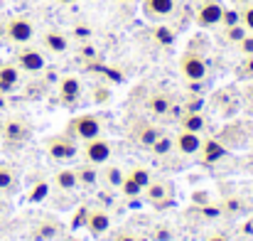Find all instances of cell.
<instances>
[{
	"mask_svg": "<svg viewBox=\"0 0 253 241\" xmlns=\"http://www.w3.org/2000/svg\"><path fill=\"white\" fill-rule=\"evenodd\" d=\"M69 138H74L77 143H86L91 138H98L103 133V121L101 116L96 113H82V116H74L69 123H67V131H64Z\"/></svg>",
	"mask_w": 253,
	"mask_h": 241,
	"instance_id": "6da1fadb",
	"label": "cell"
},
{
	"mask_svg": "<svg viewBox=\"0 0 253 241\" xmlns=\"http://www.w3.org/2000/svg\"><path fill=\"white\" fill-rule=\"evenodd\" d=\"M2 131H0V138L10 145V148H20L25 145L30 138H32V126L27 118L22 116H7L5 121H0Z\"/></svg>",
	"mask_w": 253,
	"mask_h": 241,
	"instance_id": "7a4b0ae2",
	"label": "cell"
},
{
	"mask_svg": "<svg viewBox=\"0 0 253 241\" xmlns=\"http://www.w3.org/2000/svg\"><path fill=\"white\" fill-rule=\"evenodd\" d=\"M5 40L15 47L30 45L35 40V22L25 15H12L5 22Z\"/></svg>",
	"mask_w": 253,
	"mask_h": 241,
	"instance_id": "3957f363",
	"label": "cell"
},
{
	"mask_svg": "<svg viewBox=\"0 0 253 241\" xmlns=\"http://www.w3.org/2000/svg\"><path fill=\"white\" fill-rule=\"evenodd\" d=\"M44 150H47L49 160L72 162L79 155V143L74 138H69L67 133H59V136H52V138L44 141Z\"/></svg>",
	"mask_w": 253,
	"mask_h": 241,
	"instance_id": "277c9868",
	"label": "cell"
},
{
	"mask_svg": "<svg viewBox=\"0 0 253 241\" xmlns=\"http://www.w3.org/2000/svg\"><path fill=\"white\" fill-rule=\"evenodd\" d=\"M179 74L189 84H202L209 77V64H207V59L199 52L189 49V52H184L179 57Z\"/></svg>",
	"mask_w": 253,
	"mask_h": 241,
	"instance_id": "5b68a950",
	"label": "cell"
},
{
	"mask_svg": "<svg viewBox=\"0 0 253 241\" xmlns=\"http://www.w3.org/2000/svg\"><path fill=\"white\" fill-rule=\"evenodd\" d=\"M15 64L20 67V72L40 74V72L47 67V54H44V49H40V47H35V45L30 42V45L17 47V52H15Z\"/></svg>",
	"mask_w": 253,
	"mask_h": 241,
	"instance_id": "8992f818",
	"label": "cell"
},
{
	"mask_svg": "<svg viewBox=\"0 0 253 241\" xmlns=\"http://www.w3.org/2000/svg\"><path fill=\"white\" fill-rule=\"evenodd\" d=\"M163 133H165V131H163L160 126H155L153 121H148V118H138V121H133V123L128 126V138H130L135 145L145 148V150H150L153 143H155Z\"/></svg>",
	"mask_w": 253,
	"mask_h": 241,
	"instance_id": "52a82bcc",
	"label": "cell"
},
{
	"mask_svg": "<svg viewBox=\"0 0 253 241\" xmlns=\"http://www.w3.org/2000/svg\"><path fill=\"white\" fill-rule=\"evenodd\" d=\"M79 155H82L86 162H91V165H106V162H111V158H113V143L106 141L103 136L91 138V141L82 143Z\"/></svg>",
	"mask_w": 253,
	"mask_h": 241,
	"instance_id": "ba28073f",
	"label": "cell"
},
{
	"mask_svg": "<svg viewBox=\"0 0 253 241\" xmlns=\"http://www.w3.org/2000/svg\"><path fill=\"white\" fill-rule=\"evenodd\" d=\"M172 106H174V101L169 98L168 91L153 89L145 96V113L155 121H172Z\"/></svg>",
	"mask_w": 253,
	"mask_h": 241,
	"instance_id": "9c48e42d",
	"label": "cell"
},
{
	"mask_svg": "<svg viewBox=\"0 0 253 241\" xmlns=\"http://www.w3.org/2000/svg\"><path fill=\"white\" fill-rule=\"evenodd\" d=\"M113 227V219H111V212L106 207H88L86 209V224L84 229L93 237V239H103Z\"/></svg>",
	"mask_w": 253,
	"mask_h": 241,
	"instance_id": "30bf717a",
	"label": "cell"
},
{
	"mask_svg": "<svg viewBox=\"0 0 253 241\" xmlns=\"http://www.w3.org/2000/svg\"><path fill=\"white\" fill-rule=\"evenodd\" d=\"M172 141H174V153L179 158H187V160H197L202 143H204L202 133H192V131H182V128L172 136Z\"/></svg>",
	"mask_w": 253,
	"mask_h": 241,
	"instance_id": "8fae6325",
	"label": "cell"
},
{
	"mask_svg": "<svg viewBox=\"0 0 253 241\" xmlns=\"http://www.w3.org/2000/svg\"><path fill=\"white\" fill-rule=\"evenodd\" d=\"M172 192H174V190H172L169 180H165V177H153L143 194H145V199H148L153 207L165 209L168 204H172Z\"/></svg>",
	"mask_w": 253,
	"mask_h": 241,
	"instance_id": "7c38bea8",
	"label": "cell"
},
{
	"mask_svg": "<svg viewBox=\"0 0 253 241\" xmlns=\"http://www.w3.org/2000/svg\"><path fill=\"white\" fill-rule=\"evenodd\" d=\"M221 15H224V5L219 0H202L197 5V12H194V22L199 27H216L221 22Z\"/></svg>",
	"mask_w": 253,
	"mask_h": 241,
	"instance_id": "4fadbf2b",
	"label": "cell"
},
{
	"mask_svg": "<svg viewBox=\"0 0 253 241\" xmlns=\"http://www.w3.org/2000/svg\"><path fill=\"white\" fill-rule=\"evenodd\" d=\"M82 94H84V86H82V79L74 77V74H67L57 81V96L62 103L67 106H74L82 101Z\"/></svg>",
	"mask_w": 253,
	"mask_h": 241,
	"instance_id": "5bb4252c",
	"label": "cell"
},
{
	"mask_svg": "<svg viewBox=\"0 0 253 241\" xmlns=\"http://www.w3.org/2000/svg\"><path fill=\"white\" fill-rule=\"evenodd\" d=\"M69 45H72V37L59 27H49L42 32V49L49 54H67Z\"/></svg>",
	"mask_w": 253,
	"mask_h": 241,
	"instance_id": "9a60e30c",
	"label": "cell"
},
{
	"mask_svg": "<svg viewBox=\"0 0 253 241\" xmlns=\"http://www.w3.org/2000/svg\"><path fill=\"white\" fill-rule=\"evenodd\" d=\"M187 217L192 219V222H197V224H214V222H219L221 217H224V212H221V204L219 202H202V204H192L189 209H187Z\"/></svg>",
	"mask_w": 253,
	"mask_h": 241,
	"instance_id": "2e32d148",
	"label": "cell"
},
{
	"mask_svg": "<svg viewBox=\"0 0 253 241\" xmlns=\"http://www.w3.org/2000/svg\"><path fill=\"white\" fill-rule=\"evenodd\" d=\"M229 153H231V150H229L219 138H204L197 160L202 162V165H219V162H224L229 158Z\"/></svg>",
	"mask_w": 253,
	"mask_h": 241,
	"instance_id": "e0dca14e",
	"label": "cell"
},
{
	"mask_svg": "<svg viewBox=\"0 0 253 241\" xmlns=\"http://www.w3.org/2000/svg\"><path fill=\"white\" fill-rule=\"evenodd\" d=\"M74 172H77V182H79V190H98L101 187V170L98 165H91V162H82V165H74Z\"/></svg>",
	"mask_w": 253,
	"mask_h": 241,
	"instance_id": "ac0fdd59",
	"label": "cell"
},
{
	"mask_svg": "<svg viewBox=\"0 0 253 241\" xmlns=\"http://www.w3.org/2000/svg\"><path fill=\"white\" fill-rule=\"evenodd\" d=\"M62 234H64V227L57 219H49V217L40 219L32 227V239L35 241H57Z\"/></svg>",
	"mask_w": 253,
	"mask_h": 241,
	"instance_id": "d6986e66",
	"label": "cell"
},
{
	"mask_svg": "<svg viewBox=\"0 0 253 241\" xmlns=\"http://www.w3.org/2000/svg\"><path fill=\"white\" fill-rule=\"evenodd\" d=\"M177 10V0H143V12L150 20H168L169 15H174Z\"/></svg>",
	"mask_w": 253,
	"mask_h": 241,
	"instance_id": "ffe728a7",
	"label": "cell"
},
{
	"mask_svg": "<svg viewBox=\"0 0 253 241\" xmlns=\"http://www.w3.org/2000/svg\"><path fill=\"white\" fill-rule=\"evenodd\" d=\"M52 187H54L59 194H74V192L79 190L74 167H62V170H57L54 177H52Z\"/></svg>",
	"mask_w": 253,
	"mask_h": 241,
	"instance_id": "44dd1931",
	"label": "cell"
},
{
	"mask_svg": "<svg viewBox=\"0 0 253 241\" xmlns=\"http://www.w3.org/2000/svg\"><path fill=\"white\" fill-rule=\"evenodd\" d=\"M219 204H221V212H224V217H229V219H239V217H244L246 214V199L241 197V194H236V192H224L221 194V199H219Z\"/></svg>",
	"mask_w": 253,
	"mask_h": 241,
	"instance_id": "7402d4cb",
	"label": "cell"
},
{
	"mask_svg": "<svg viewBox=\"0 0 253 241\" xmlns=\"http://www.w3.org/2000/svg\"><path fill=\"white\" fill-rule=\"evenodd\" d=\"M20 84H22V72H20V67H17L15 62L0 64V91H2V94L15 91Z\"/></svg>",
	"mask_w": 253,
	"mask_h": 241,
	"instance_id": "603a6c76",
	"label": "cell"
},
{
	"mask_svg": "<svg viewBox=\"0 0 253 241\" xmlns=\"http://www.w3.org/2000/svg\"><path fill=\"white\" fill-rule=\"evenodd\" d=\"M177 123H179L182 131H192V133H204L207 126H209V121L204 118V113L192 111V108H187V111L177 118Z\"/></svg>",
	"mask_w": 253,
	"mask_h": 241,
	"instance_id": "cb8c5ba5",
	"label": "cell"
},
{
	"mask_svg": "<svg viewBox=\"0 0 253 241\" xmlns=\"http://www.w3.org/2000/svg\"><path fill=\"white\" fill-rule=\"evenodd\" d=\"M123 177H126V170H123L121 165L106 162L103 170H101V187H103V190H118L121 182H123Z\"/></svg>",
	"mask_w": 253,
	"mask_h": 241,
	"instance_id": "d4e9b609",
	"label": "cell"
},
{
	"mask_svg": "<svg viewBox=\"0 0 253 241\" xmlns=\"http://www.w3.org/2000/svg\"><path fill=\"white\" fill-rule=\"evenodd\" d=\"M17 185H20L17 170H15L12 165H7V162H0V194H12V192H17Z\"/></svg>",
	"mask_w": 253,
	"mask_h": 241,
	"instance_id": "484cf974",
	"label": "cell"
},
{
	"mask_svg": "<svg viewBox=\"0 0 253 241\" xmlns=\"http://www.w3.org/2000/svg\"><path fill=\"white\" fill-rule=\"evenodd\" d=\"M172 150H174V141H172V136H169V133H163V136L153 143L150 155H153L155 160H165V158L172 155Z\"/></svg>",
	"mask_w": 253,
	"mask_h": 241,
	"instance_id": "4316f807",
	"label": "cell"
},
{
	"mask_svg": "<svg viewBox=\"0 0 253 241\" xmlns=\"http://www.w3.org/2000/svg\"><path fill=\"white\" fill-rule=\"evenodd\" d=\"M143 192H145V190H143V187H140V185L126 172V177H123V182H121V187H118V194H121L126 202H133V199H138Z\"/></svg>",
	"mask_w": 253,
	"mask_h": 241,
	"instance_id": "83f0119b",
	"label": "cell"
},
{
	"mask_svg": "<svg viewBox=\"0 0 253 241\" xmlns=\"http://www.w3.org/2000/svg\"><path fill=\"white\" fill-rule=\"evenodd\" d=\"M126 172H128V175H130V177L143 187V190H145V187L150 185V180L155 177V175H153V170H150L148 165H133V167H130V170H126Z\"/></svg>",
	"mask_w": 253,
	"mask_h": 241,
	"instance_id": "f1b7e54d",
	"label": "cell"
},
{
	"mask_svg": "<svg viewBox=\"0 0 253 241\" xmlns=\"http://www.w3.org/2000/svg\"><path fill=\"white\" fill-rule=\"evenodd\" d=\"M49 190H52V185H49L47 180H40L37 185H32V187H30V192H27V202L37 204V202L47 199V197H49Z\"/></svg>",
	"mask_w": 253,
	"mask_h": 241,
	"instance_id": "f546056e",
	"label": "cell"
},
{
	"mask_svg": "<svg viewBox=\"0 0 253 241\" xmlns=\"http://www.w3.org/2000/svg\"><path fill=\"white\" fill-rule=\"evenodd\" d=\"M246 35H249V30H246L241 22H239V25H231V27H224V42H229V45H234V47H236Z\"/></svg>",
	"mask_w": 253,
	"mask_h": 241,
	"instance_id": "4dcf8cb0",
	"label": "cell"
},
{
	"mask_svg": "<svg viewBox=\"0 0 253 241\" xmlns=\"http://www.w3.org/2000/svg\"><path fill=\"white\" fill-rule=\"evenodd\" d=\"M150 239L153 241H172L174 239V229H172V224H168V222L155 224V227L150 229Z\"/></svg>",
	"mask_w": 253,
	"mask_h": 241,
	"instance_id": "1f68e13d",
	"label": "cell"
},
{
	"mask_svg": "<svg viewBox=\"0 0 253 241\" xmlns=\"http://www.w3.org/2000/svg\"><path fill=\"white\" fill-rule=\"evenodd\" d=\"M153 35H155V40H158L160 45H172V42H174V37H177V35H174V30H172V27H165V25L155 27V32H153Z\"/></svg>",
	"mask_w": 253,
	"mask_h": 241,
	"instance_id": "d6a6232c",
	"label": "cell"
},
{
	"mask_svg": "<svg viewBox=\"0 0 253 241\" xmlns=\"http://www.w3.org/2000/svg\"><path fill=\"white\" fill-rule=\"evenodd\" d=\"M239 15H241V25H244L249 32H253V0L239 7Z\"/></svg>",
	"mask_w": 253,
	"mask_h": 241,
	"instance_id": "836d02e7",
	"label": "cell"
},
{
	"mask_svg": "<svg viewBox=\"0 0 253 241\" xmlns=\"http://www.w3.org/2000/svg\"><path fill=\"white\" fill-rule=\"evenodd\" d=\"M241 22V15H239V7H224V15H221V22L219 25H224V27H231V25H239Z\"/></svg>",
	"mask_w": 253,
	"mask_h": 241,
	"instance_id": "e575fe53",
	"label": "cell"
},
{
	"mask_svg": "<svg viewBox=\"0 0 253 241\" xmlns=\"http://www.w3.org/2000/svg\"><path fill=\"white\" fill-rule=\"evenodd\" d=\"M239 77L241 79H253V54L244 57V62L239 64Z\"/></svg>",
	"mask_w": 253,
	"mask_h": 241,
	"instance_id": "d590c367",
	"label": "cell"
},
{
	"mask_svg": "<svg viewBox=\"0 0 253 241\" xmlns=\"http://www.w3.org/2000/svg\"><path fill=\"white\" fill-rule=\"evenodd\" d=\"M236 49H239L244 57H251V54H253V32H249V35H246V37H244V40L236 45Z\"/></svg>",
	"mask_w": 253,
	"mask_h": 241,
	"instance_id": "8d00e7d4",
	"label": "cell"
},
{
	"mask_svg": "<svg viewBox=\"0 0 253 241\" xmlns=\"http://www.w3.org/2000/svg\"><path fill=\"white\" fill-rule=\"evenodd\" d=\"M108 96H111L108 86H93V89H91V98H93L96 103H103V101H108Z\"/></svg>",
	"mask_w": 253,
	"mask_h": 241,
	"instance_id": "74e56055",
	"label": "cell"
},
{
	"mask_svg": "<svg viewBox=\"0 0 253 241\" xmlns=\"http://www.w3.org/2000/svg\"><path fill=\"white\" fill-rule=\"evenodd\" d=\"M111 241H140V239H138V234H133V232H128V229H118Z\"/></svg>",
	"mask_w": 253,
	"mask_h": 241,
	"instance_id": "f35d334b",
	"label": "cell"
},
{
	"mask_svg": "<svg viewBox=\"0 0 253 241\" xmlns=\"http://www.w3.org/2000/svg\"><path fill=\"white\" fill-rule=\"evenodd\" d=\"M204 241H231L224 232H211V234H207V239Z\"/></svg>",
	"mask_w": 253,
	"mask_h": 241,
	"instance_id": "ab89813d",
	"label": "cell"
},
{
	"mask_svg": "<svg viewBox=\"0 0 253 241\" xmlns=\"http://www.w3.org/2000/svg\"><path fill=\"white\" fill-rule=\"evenodd\" d=\"M2 111H7V94L0 91V113H2Z\"/></svg>",
	"mask_w": 253,
	"mask_h": 241,
	"instance_id": "60d3db41",
	"label": "cell"
},
{
	"mask_svg": "<svg viewBox=\"0 0 253 241\" xmlns=\"http://www.w3.org/2000/svg\"><path fill=\"white\" fill-rule=\"evenodd\" d=\"M54 2H57V5H74L77 0H54Z\"/></svg>",
	"mask_w": 253,
	"mask_h": 241,
	"instance_id": "b9f144b4",
	"label": "cell"
},
{
	"mask_svg": "<svg viewBox=\"0 0 253 241\" xmlns=\"http://www.w3.org/2000/svg\"><path fill=\"white\" fill-rule=\"evenodd\" d=\"M2 214H7V204L0 199V217H2Z\"/></svg>",
	"mask_w": 253,
	"mask_h": 241,
	"instance_id": "7bdbcfd3",
	"label": "cell"
},
{
	"mask_svg": "<svg viewBox=\"0 0 253 241\" xmlns=\"http://www.w3.org/2000/svg\"><path fill=\"white\" fill-rule=\"evenodd\" d=\"M2 40H5V25L0 22V42H2Z\"/></svg>",
	"mask_w": 253,
	"mask_h": 241,
	"instance_id": "ee69618b",
	"label": "cell"
},
{
	"mask_svg": "<svg viewBox=\"0 0 253 241\" xmlns=\"http://www.w3.org/2000/svg\"><path fill=\"white\" fill-rule=\"evenodd\" d=\"M236 2V7H241V5H246V2H251V0H234Z\"/></svg>",
	"mask_w": 253,
	"mask_h": 241,
	"instance_id": "f6af8a7d",
	"label": "cell"
},
{
	"mask_svg": "<svg viewBox=\"0 0 253 241\" xmlns=\"http://www.w3.org/2000/svg\"><path fill=\"white\" fill-rule=\"evenodd\" d=\"M118 2H133V0H118Z\"/></svg>",
	"mask_w": 253,
	"mask_h": 241,
	"instance_id": "bcb514c9",
	"label": "cell"
},
{
	"mask_svg": "<svg viewBox=\"0 0 253 241\" xmlns=\"http://www.w3.org/2000/svg\"><path fill=\"white\" fill-rule=\"evenodd\" d=\"M67 241H79V239H67Z\"/></svg>",
	"mask_w": 253,
	"mask_h": 241,
	"instance_id": "7dc6e473",
	"label": "cell"
},
{
	"mask_svg": "<svg viewBox=\"0 0 253 241\" xmlns=\"http://www.w3.org/2000/svg\"><path fill=\"white\" fill-rule=\"evenodd\" d=\"M0 131H2V126H0Z\"/></svg>",
	"mask_w": 253,
	"mask_h": 241,
	"instance_id": "c3c4849f",
	"label": "cell"
}]
</instances>
